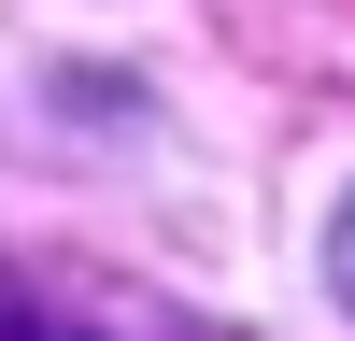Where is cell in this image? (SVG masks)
I'll return each mask as SVG.
<instances>
[{"label":"cell","mask_w":355,"mask_h":341,"mask_svg":"<svg viewBox=\"0 0 355 341\" xmlns=\"http://www.w3.org/2000/svg\"><path fill=\"white\" fill-rule=\"evenodd\" d=\"M0 341H100V327H71V313H43V299H0Z\"/></svg>","instance_id":"6da1fadb"},{"label":"cell","mask_w":355,"mask_h":341,"mask_svg":"<svg viewBox=\"0 0 355 341\" xmlns=\"http://www.w3.org/2000/svg\"><path fill=\"white\" fill-rule=\"evenodd\" d=\"M341 299H355V213H341Z\"/></svg>","instance_id":"7a4b0ae2"}]
</instances>
